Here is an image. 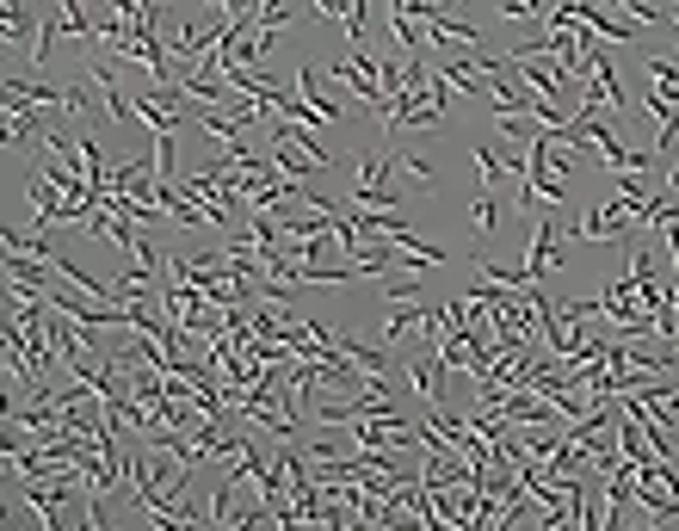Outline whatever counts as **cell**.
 <instances>
[{
  "instance_id": "obj_1",
  "label": "cell",
  "mask_w": 679,
  "mask_h": 531,
  "mask_svg": "<svg viewBox=\"0 0 679 531\" xmlns=\"http://www.w3.org/2000/svg\"><path fill=\"white\" fill-rule=\"evenodd\" d=\"M568 247H562V229H556V210H538L531 217V241H525V278L531 285H544L550 272H562Z\"/></svg>"
},
{
  "instance_id": "obj_2",
  "label": "cell",
  "mask_w": 679,
  "mask_h": 531,
  "mask_svg": "<svg viewBox=\"0 0 679 531\" xmlns=\"http://www.w3.org/2000/svg\"><path fill=\"white\" fill-rule=\"evenodd\" d=\"M297 99H309V105H315V112L328 118V124L340 118V93H334V81L321 75L315 62H297Z\"/></svg>"
},
{
  "instance_id": "obj_3",
  "label": "cell",
  "mask_w": 679,
  "mask_h": 531,
  "mask_svg": "<svg viewBox=\"0 0 679 531\" xmlns=\"http://www.w3.org/2000/svg\"><path fill=\"white\" fill-rule=\"evenodd\" d=\"M334 352H340V359H352L365 377H383V346H365V340H352V334H334Z\"/></svg>"
},
{
  "instance_id": "obj_4",
  "label": "cell",
  "mask_w": 679,
  "mask_h": 531,
  "mask_svg": "<svg viewBox=\"0 0 679 531\" xmlns=\"http://www.w3.org/2000/svg\"><path fill=\"white\" fill-rule=\"evenodd\" d=\"M408 383H414L420 402H439V359H420V352H414V359H408Z\"/></svg>"
},
{
  "instance_id": "obj_5",
  "label": "cell",
  "mask_w": 679,
  "mask_h": 531,
  "mask_svg": "<svg viewBox=\"0 0 679 531\" xmlns=\"http://www.w3.org/2000/svg\"><path fill=\"white\" fill-rule=\"evenodd\" d=\"M649 81H655V93H661L667 105H679V62L655 56V62H649Z\"/></svg>"
},
{
  "instance_id": "obj_6",
  "label": "cell",
  "mask_w": 679,
  "mask_h": 531,
  "mask_svg": "<svg viewBox=\"0 0 679 531\" xmlns=\"http://www.w3.org/2000/svg\"><path fill=\"white\" fill-rule=\"evenodd\" d=\"M439 371H470V340H463V334L439 340Z\"/></svg>"
},
{
  "instance_id": "obj_7",
  "label": "cell",
  "mask_w": 679,
  "mask_h": 531,
  "mask_svg": "<svg viewBox=\"0 0 679 531\" xmlns=\"http://www.w3.org/2000/svg\"><path fill=\"white\" fill-rule=\"evenodd\" d=\"M507 173V161H500V149H476V180H482V192Z\"/></svg>"
},
{
  "instance_id": "obj_8",
  "label": "cell",
  "mask_w": 679,
  "mask_h": 531,
  "mask_svg": "<svg viewBox=\"0 0 679 531\" xmlns=\"http://www.w3.org/2000/svg\"><path fill=\"white\" fill-rule=\"evenodd\" d=\"M470 217H476V229H482V235H494V223H500V204H494V198L482 192V198H476V210H470Z\"/></svg>"
},
{
  "instance_id": "obj_9",
  "label": "cell",
  "mask_w": 679,
  "mask_h": 531,
  "mask_svg": "<svg viewBox=\"0 0 679 531\" xmlns=\"http://www.w3.org/2000/svg\"><path fill=\"white\" fill-rule=\"evenodd\" d=\"M81 531H105V513H99V494H87V519H81Z\"/></svg>"
}]
</instances>
